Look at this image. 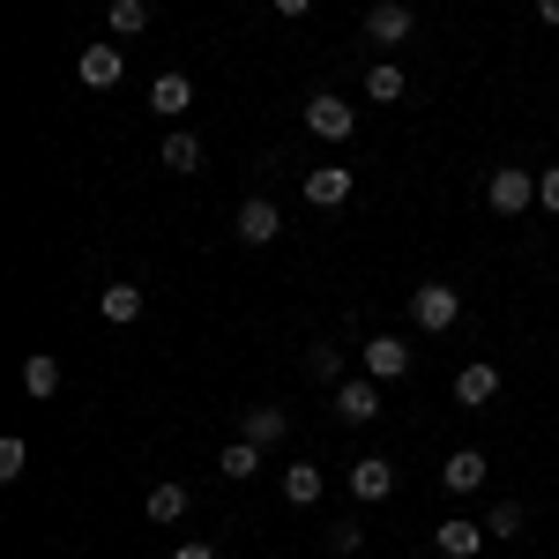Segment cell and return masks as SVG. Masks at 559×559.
Returning a JSON list of instances; mask_svg holds the SVG:
<instances>
[{
    "label": "cell",
    "mask_w": 559,
    "mask_h": 559,
    "mask_svg": "<svg viewBox=\"0 0 559 559\" xmlns=\"http://www.w3.org/2000/svg\"><path fill=\"white\" fill-rule=\"evenodd\" d=\"M411 321H418L426 336L455 329V321H463V292H455V284H418V292H411Z\"/></svg>",
    "instance_id": "6da1fadb"
},
{
    "label": "cell",
    "mask_w": 559,
    "mask_h": 559,
    "mask_svg": "<svg viewBox=\"0 0 559 559\" xmlns=\"http://www.w3.org/2000/svg\"><path fill=\"white\" fill-rule=\"evenodd\" d=\"M306 128L321 134V142H350L358 134V105H344L336 90H321V97H306Z\"/></svg>",
    "instance_id": "7a4b0ae2"
},
{
    "label": "cell",
    "mask_w": 559,
    "mask_h": 559,
    "mask_svg": "<svg viewBox=\"0 0 559 559\" xmlns=\"http://www.w3.org/2000/svg\"><path fill=\"white\" fill-rule=\"evenodd\" d=\"M485 202H492L500 216H522L530 202H537V179L522 173V165H500V173L485 179Z\"/></svg>",
    "instance_id": "3957f363"
},
{
    "label": "cell",
    "mask_w": 559,
    "mask_h": 559,
    "mask_svg": "<svg viewBox=\"0 0 559 559\" xmlns=\"http://www.w3.org/2000/svg\"><path fill=\"white\" fill-rule=\"evenodd\" d=\"M231 231H239L247 247H269V239L284 231V210H276L269 194H247V202H239V216H231Z\"/></svg>",
    "instance_id": "277c9868"
},
{
    "label": "cell",
    "mask_w": 559,
    "mask_h": 559,
    "mask_svg": "<svg viewBox=\"0 0 559 559\" xmlns=\"http://www.w3.org/2000/svg\"><path fill=\"white\" fill-rule=\"evenodd\" d=\"M336 418L344 426H373L381 418V381L366 373V381H336Z\"/></svg>",
    "instance_id": "5b68a950"
},
{
    "label": "cell",
    "mask_w": 559,
    "mask_h": 559,
    "mask_svg": "<svg viewBox=\"0 0 559 559\" xmlns=\"http://www.w3.org/2000/svg\"><path fill=\"white\" fill-rule=\"evenodd\" d=\"M358 358H366L373 381H403V373H411V344H403V336H366Z\"/></svg>",
    "instance_id": "8992f818"
},
{
    "label": "cell",
    "mask_w": 559,
    "mask_h": 559,
    "mask_svg": "<svg viewBox=\"0 0 559 559\" xmlns=\"http://www.w3.org/2000/svg\"><path fill=\"white\" fill-rule=\"evenodd\" d=\"M284 432H292V411H284V403H247L239 440H254V448H284Z\"/></svg>",
    "instance_id": "52a82bcc"
},
{
    "label": "cell",
    "mask_w": 559,
    "mask_h": 559,
    "mask_svg": "<svg viewBox=\"0 0 559 559\" xmlns=\"http://www.w3.org/2000/svg\"><path fill=\"white\" fill-rule=\"evenodd\" d=\"M411 31H418V15H411L403 0H373V8H366V38L373 45H403Z\"/></svg>",
    "instance_id": "ba28073f"
},
{
    "label": "cell",
    "mask_w": 559,
    "mask_h": 559,
    "mask_svg": "<svg viewBox=\"0 0 559 559\" xmlns=\"http://www.w3.org/2000/svg\"><path fill=\"white\" fill-rule=\"evenodd\" d=\"M75 75H83L90 90H112L120 75H128V52H120V45H83V60H75Z\"/></svg>",
    "instance_id": "9c48e42d"
},
{
    "label": "cell",
    "mask_w": 559,
    "mask_h": 559,
    "mask_svg": "<svg viewBox=\"0 0 559 559\" xmlns=\"http://www.w3.org/2000/svg\"><path fill=\"white\" fill-rule=\"evenodd\" d=\"M350 187H358L350 165H313V173H306V202H313V210H336V202H350Z\"/></svg>",
    "instance_id": "30bf717a"
},
{
    "label": "cell",
    "mask_w": 559,
    "mask_h": 559,
    "mask_svg": "<svg viewBox=\"0 0 559 559\" xmlns=\"http://www.w3.org/2000/svg\"><path fill=\"white\" fill-rule=\"evenodd\" d=\"M350 492H358V500H388V492H395V463H388V455H358V463H350Z\"/></svg>",
    "instance_id": "8fae6325"
},
{
    "label": "cell",
    "mask_w": 559,
    "mask_h": 559,
    "mask_svg": "<svg viewBox=\"0 0 559 559\" xmlns=\"http://www.w3.org/2000/svg\"><path fill=\"white\" fill-rule=\"evenodd\" d=\"M97 313H105L112 329H134V321H142V284H105V292H97Z\"/></svg>",
    "instance_id": "7c38bea8"
},
{
    "label": "cell",
    "mask_w": 559,
    "mask_h": 559,
    "mask_svg": "<svg viewBox=\"0 0 559 559\" xmlns=\"http://www.w3.org/2000/svg\"><path fill=\"white\" fill-rule=\"evenodd\" d=\"M492 395H500V366H463V373H455V403H463V411H485Z\"/></svg>",
    "instance_id": "4fadbf2b"
},
{
    "label": "cell",
    "mask_w": 559,
    "mask_h": 559,
    "mask_svg": "<svg viewBox=\"0 0 559 559\" xmlns=\"http://www.w3.org/2000/svg\"><path fill=\"white\" fill-rule=\"evenodd\" d=\"M485 471H492V463H485L477 448H455V455L440 463V485H448V492H477V485H485Z\"/></svg>",
    "instance_id": "5bb4252c"
},
{
    "label": "cell",
    "mask_w": 559,
    "mask_h": 559,
    "mask_svg": "<svg viewBox=\"0 0 559 559\" xmlns=\"http://www.w3.org/2000/svg\"><path fill=\"white\" fill-rule=\"evenodd\" d=\"M150 105H157V120H179V112L194 105V83H187L179 68H165V75L150 83Z\"/></svg>",
    "instance_id": "9a60e30c"
},
{
    "label": "cell",
    "mask_w": 559,
    "mask_h": 559,
    "mask_svg": "<svg viewBox=\"0 0 559 559\" xmlns=\"http://www.w3.org/2000/svg\"><path fill=\"white\" fill-rule=\"evenodd\" d=\"M432 545H440L448 559H477V552H485V522H440Z\"/></svg>",
    "instance_id": "2e32d148"
},
{
    "label": "cell",
    "mask_w": 559,
    "mask_h": 559,
    "mask_svg": "<svg viewBox=\"0 0 559 559\" xmlns=\"http://www.w3.org/2000/svg\"><path fill=\"white\" fill-rule=\"evenodd\" d=\"M321 485H329V477L313 471V463H284V500H292V508H313Z\"/></svg>",
    "instance_id": "e0dca14e"
},
{
    "label": "cell",
    "mask_w": 559,
    "mask_h": 559,
    "mask_svg": "<svg viewBox=\"0 0 559 559\" xmlns=\"http://www.w3.org/2000/svg\"><path fill=\"white\" fill-rule=\"evenodd\" d=\"M142 515H150V522H179V515H187V485H173V477H165V485H150Z\"/></svg>",
    "instance_id": "ac0fdd59"
},
{
    "label": "cell",
    "mask_w": 559,
    "mask_h": 559,
    "mask_svg": "<svg viewBox=\"0 0 559 559\" xmlns=\"http://www.w3.org/2000/svg\"><path fill=\"white\" fill-rule=\"evenodd\" d=\"M23 388H31V395H60V358H52V350H38V358H23Z\"/></svg>",
    "instance_id": "d6986e66"
},
{
    "label": "cell",
    "mask_w": 559,
    "mask_h": 559,
    "mask_svg": "<svg viewBox=\"0 0 559 559\" xmlns=\"http://www.w3.org/2000/svg\"><path fill=\"white\" fill-rule=\"evenodd\" d=\"M105 23H112V38H142L150 31V0H112Z\"/></svg>",
    "instance_id": "ffe728a7"
},
{
    "label": "cell",
    "mask_w": 559,
    "mask_h": 559,
    "mask_svg": "<svg viewBox=\"0 0 559 559\" xmlns=\"http://www.w3.org/2000/svg\"><path fill=\"white\" fill-rule=\"evenodd\" d=\"M366 97H373V105H395V97H403V68H395V60L366 68Z\"/></svg>",
    "instance_id": "44dd1931"
},
{
    "label": "cell",
    "mask_w": 559,
    "mask_h": 559,
    "mask_svg": "<svg viewBox=\"0 0 559 559\" xmlns=\"http://www.w3.org/2000/svg\"><path fill=\"white\" fill-rule=\"evenodd\" d=\"M306 373L313 381H344V344H306Z\"/></svg>",
    "instance_id": "7402d4cb"
},
{
    "label": "cell",
    "mask_w": 559,
    "mask_h": 559,
    "mask_svg": "<svg viewBox=\"0 0 559 559\" xmlns=\"http://www.w3.org/2000/svg\"><path fill=\"white\" fill-rule=\"evenodd\" d=\"M194 165H202V142H194L187 128L165 134V173H194Z\"/></svg>",
    "instance_id": "603a6c76"
},
{
    "label": "cell",
    "mask_w": 559,
    "mask_h": 559,
    "mask_svg": "<svg viewBox=\"0 0 559 559\" xmlns=\"http://www.w3.org/2000/svg\"><path fill=\"white\" fill-rule=\"evenodd\" d=\"M216 471H224V477H254V471H261V448H254V440H231Z\"/></svg>",
    "instance_id": "cb8c5ba5"
},
{
    "label": "cell",
    "mask_w": 559,
    "mask_h": 559,
    "mask_svg": "<svg viewBox=\"0 0 559 559\" xmlns=\"http://www.w3.org/2000/svg\"><path fill=\"white\" fill-rule=\"evenodd\" d=\"M530 522H522V500H500L492 515H485V537H522Z\"/></svg>",
    "instance_id": "d4e9b609"
},
{
    "label": "cell",
    "mask_w": 559,
    "mask_h": 559,
    "mask_svg": "<svg viewBox=\"0 0 559 559\" xmlns=\"http://www.w3.org/2000/svg\"><path fill=\"white\" fill-rule=\"evenodd\" d=\"M23 471H31V448H23V432H8V440H0V477L15 485Z\"/></svg>",
    "instance_id": "484cf974"
},
{
    "label": "cell",
    "mask_w": 559,
    "mask_h": 559,
    "mask_svg": "<svg viewBox=\"0 0 559 559\" xmlns=\"http://www.w3.org/2000/svg\"><path fill=\"white\" fill-rule=\"evenodd\" d=\"M358 545H366V530H358V522H329V552H336V559H350Z\"/></svg>",
    "instance_id": "4316f807"
},
{
    "label": "cell",
    "mask_w": 559,
    "mask_h": 559,
    "mask_svg": "<svg viewBox=\"0 0 559 559\" xmlns=\"http://www.w3.org/2000/svg\"><path fill=\"white\" fill-rule=\"evenodd\" d=\"M537 202H545V210L559 216V165H552V173H545V179H537Z\"/></svg>",
    "instance_id": "83f0119b"
},
{
    "label": "cell",
    "mask_w": 559,
    "mask_h": 559,
    "mask_svg": "<svg viewBox=\"0 0 559 559\" xmlns=\"http://www.w3.org/2000/svg\"><path fill=\"white\" fill-rule=\"evenodd\" d=\"M269 8H276V15H306L313 0H269Z\"/></svg>",
    "instance_id": "f1b7e54d"
},
{
    "label": "cell",
    "mask_w": 559,
    "mask_h": 559,
    "mask_svg": "<svg viewBox=\"0 0 559 559\" xmlns=\"http://www.w3.org/2000/svg\"><path fill=\"white\" fill-rule=\"evenodd\" d=\"M173 559H216V552H210V545H179Z\"/></svg>",
    "instance_id": "f546056e"
},
{
    "label": "cell",
    "mask_w": 559,
    "mask_h": 559,
    "mask_svg": "<svg viewBox=\"0 0 559 559\" xmlns=\"http://www.w3.org/2000/svg\"><path fill=\"white\" fill-rule=\"evenodd\" d=\"M537 15H545V23H552V31H559V0H537Z\"/></svg>",
    "instance_id": "4dcf8cb0"
}]
</instances>
